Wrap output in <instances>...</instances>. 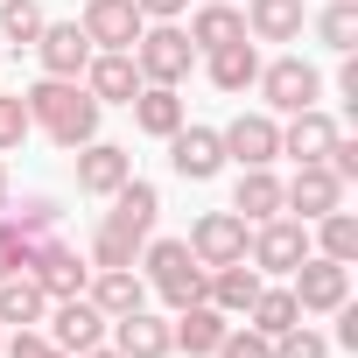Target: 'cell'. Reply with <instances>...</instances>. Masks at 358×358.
Instances as JSON below:
<instances>
[{"label": "cell", "instance_id": "1", "mask_svg": "<svg viewBox=\"0 0 358 358\" xmlns=\"http://www.w3.org/2000/svg\"><path fill=\"white\" fill-rule=\"evenodd\" d=\"M155 211H162V197H155V183H141V176H127V183L113 190V211L92 225V267H134L141 260V246L155 239Z\"/></svg>", "mask_w": 358, "mask_h": 358}, {"label": "cell", "instance_id": "2", "mask_svg": "<svg viewBox=\"0 0 358 358\" xmlns=\"http://www.w3.org/2000/svg\"><path fill=\"white\" fill-rule=\"evenodd\" d=\"M22 106H29V127H43L57 148H85V141H99V99L78 85V78H36L29 92H22Z\"/></svg>", "mask_w": 358, "mask_h": 358}, {"label": "cell", "instance_id": "3", "mask_svg": "<svg viewBox=\"0 0 358 358\" xmlns=\"http://www.w3.org/2000/svg\"><path fill=\"white\" fill-rule=\"evenodd\" d=\"M204 260L183 246V239H148L141 246V281L169 302V309H190V302H204Z\"/></svg>", "mask_w": 358, "mask_h": 358}, {"label": "cell", "instance_id": "4", "mask_svg": "<svg viewBox=\"0 0 358 358\" xmlns=\"http://www.w3.org/2000/svg\"><path fill=\"white\" fill-rule=\"evenodd\" d=\"M127 57H134L141 85H183L197 71V43H190V29H176V22H148Z\"/></svg>", "mask_w": 358, "mask_h": 358}, {"label": "cell", "instance_id": "5", "mask_svg": "<svg viewBox=\"0 0 358 358\" xmlns=\"http://www.w3.org/2000/svg\"><path fill=\"white\" fill-rule=\"evenodd\" d=\"M260 99H267V113H302V106H316L323 99V71L309 64V57H274V64H260Z\"/></svg>", "mask_w": 358, "mask_h": 358}, {"label": "cell", "instance_id": "6", "mask_svg": "<svg viewBox=\"0 0 358 358\" xmlns=\"http://www.w3.org/2000/svg\"><path fill=\"white\" fill-rule=\"evenodd\" d=\"M246 260L260 267V274H295L302 260H309V225L302 218H260L253 225V239H246Z\"/></svg>", "mask_w": 358, "mask_h": 358}, {"label": "cell", "instance_id": "7", "mask_svg": "<svg viewBox=\"0 0 358 358\" xmlns=\"http://www.w3.org/2000/svg\"><path fill=\"white\" fill-rule=\"evenodd\" d=\"M29 274H36V288L50 295V302H64V295H85V281H92V260L71 246V239H36L29 246Z\"/></svg>", "mask_w": 358, "mask_h": 358}, {"label": "cell", "instance_id": "8", "mask_svg": "<svg viewBox=\"0 0 358 358\" xmlns=\"http://www.w3.org/2000/svg\"><path fill=\"white\" fill-rule=\"evenodd\" d=\"M288 295L302 302V316H330V309H344V302H351V267H344V260L309 253V260L288 274Z\"/></svg>", "mask_w": 358, "mask_h": 358}, {"label": "cell", "instance_id": "9", "mask_svg": "<svg viewBox=\"0 0 358 358\" xmlns=\"http://www.w3.org/2000/svg\"><path fill=\"white\" fill-rule=\"evenodd\" d=\"M218 141H225V162H239V169H274L281 162V120L274 113H239L232 127H218Z\"/></svg>", "mask_w": 358, "mask_h": 358}, {"label": "cell", "instance_id": "10", "mask_svg": "<svg viewBox=\"0 0 358 358\" xmlns=\"http://www.w3.org/2000/svg\"><path fill=\"white\" fill-rule=\"evenodd\" d=\"M43 323H50V344L78 358V351L106 344V323H113V316H106L92 295H64V302H50V316H43Z\"/></svg>", "mask_w": 358, "mask_h": 358}, {"label": "cell", "instance_id": "11", "mask_svg": "<svg viewBox=\"0 0 358 358\" xmlns=\"http://www.w3.org/2000/svg\"><path fill=\"white\" fill-rule=\"evenodd\" d=\"M344 204V183L323 169V162H295V176L281 183V211L288 218H302V225H316L323 211H337Z\"/></svg>", "mask_w": 358, "mask_h": 358}, {"label": "cell", "instance_id": "12", "mask_svg": "<svg viewBox=\"0 0 358 358\" xmlns=\"http://www.w3.org/2000/svg\"><path fill=\"white\" fill-rule=\"evenodd\" d=\"M246 239H253V225L225 204V211H204V218L190 225V239H183V246H190L204 267H225V260H246Z\"/></svg>", "mask_w": 358, "mask_h": 358}, {"label": "cell", "instance_id": "13", "mask_svg": "<svg viewBox=\"0 0 358 358\" xmlns=\"http://www.w3.org/2000/svg\"><path fill=\"white\" fill-rule=\"evenodd\" d=\"M71 169H78V197H113L134 176V155L120 141H85V148H71Z\"/></svg>", "mask_w": 358, "mask_h": 358}, {"label": "cell", "instance_id": "14", "mask_svg": "<svg viewBox=\"0 0 358 358\" xmlns=\"http://www.w3.org/2000/svg\"><path fill=\"white\" fill-rule=\"evenodd\" d=\"M78 29H85V43H92V50H134V43H141V29H148V15L134 8V0H85Z\"/></svg>", "mask_w": 358, "mask_h": 358}, {"label": "cell", "instance_id": "15", "mask_svg": "<svg viewBox=\"0 0 358 358\" xmlns=\"http://www.w3.org/2000/svg\"><path fill=\"white\" fill-rule=\"evenodd\" d=\"M169 169L183 176V183H211V176L225 169V141H218V127H176L169 134Z\"/></svg>", "mask_w": 358, "mask_h": 358}, {"label": "cell", "instance_id": "16", "mask_svg": "<svg viewBox=\"0 0 358 358\" xmlns=\"http://www.w3.org/2000/svg\"><path fill=\"white\" fill-rule=\"evenodd\" d=\"M36 64H43V78H85V64H92L85 29H78V22H43V36H36Z\"/></svg>", "mask_w": 358, "mask_h": 358}, {"label": "cell", "instance_id": "17", "mask_svg": "<svg viewBox=\"0 0 358 358\" xmlns=\"http://www.w3.org/2000/svg\"><path fill=\"white\" fill-rule=\"evenodd\" d=\"M99 106H134V92H141V71H134V57L127 50H92V64H85V78H78Z\"/></svg>", "mask_w": 358, "mask_h": 358}, {"label": "cell", "instance_id": "18", "mask_svg": "<svg viewBox=\"0 0 358 358\" xmlns=\"http://www.w3.org/2000/svg\"><path fill=\"white\" fill-rule=\"evenodd\" d=\"M106 330H113V351H120V358H169V351H176V337H169V316H155V309L113 316Z\"/></svg>", "mask_w": 358, "mask_h": 358}, {"label": "cell", "instance_id": "19", "mask_svg": "<svg viewBox=\"0 0 358 358\" xmlns=\"http://www.w3.org/2000/svg\"><path fill=\"white\" fill-rule=\"evenodd\" d=\"M337 134H344V127H337L323 106H302V113H288V127H281V155H288V162H323Z\"/></svg>", "mask_w": 358, "mask_h": 358}, {"label": "cell", "instance_id": "20", "mask_svg": "<svg viewBox=\"0 0 358 358\" xmlns=\"http://www.w3.org/2000/svg\"><path fill=\"white\" fill-rule=\"evenodd\" d=\"M260 288H267V281H260V267H253V260H225V267H211V274H204V302H211V309H225V316H246Z\"/></svg>", "mask_w": 358, "mask_h": 358}, {"label": "cell", "instance_id": "21", "mask_svg": "<svg viewBox=\"0 0 358 358\" xmlns=\"http://www.w3.org/2000/svg\"><path fill=\"white\" fill-rule=\"evenodd\" d=\"M127 113H134V127H141L148 141H169L176 127L190 120V106H183V92H176V85H141Z\"/></svg>", "mask_w": 358, "mask_h": 358}, {"label": "cell", "instance_id": "22", "mask_svg": "<svg viewBox=\"0 0 358 358\" xmlns=\"http://www.w3.org/2000/svg\"><path fill=\"white\" fill-rule=\"evenodd\" d=\"M309 8L302 0H246V36L253 43H302Z\"/></svg>", "mask_w": 358, "mask_h": 358}, {"label": "cell", "instance_id": "23", "mask_svg": "<svg viewBox=\"0 0 358 358\" xmlns=\"http://www.w3.org/2000/svg\"><path fill=\"white\" fill-rule=\"evenodd\" d=\"M225 309H211V302H190V309H176L169 316V337H176V351H190V358H211L218 351V337H225Z\"/></svg>", "mask_w": 358, "mask_h": 358}, {"label": "cell", "instance_id": "24", "mask_svg": "<svg viewBox=\"0 0 358 358\" xmlns=\"http://www.w3.org/2000/svg\"><path fill=\"white\" fill-rule=\"evenodd\" d=\"M85 295H92L106 316H134V309H148V281H141L134 267H92Z\"/></svg>", "mask_w": 358, "mask_h": 358}, {"label": "cell", "instance_id": "25", "mask_svg": "<svg viewBox=\"0 0 358 358\" xmlns=\"http://www.w3.org/2000/svg\"><path fill=\"white\" fill-rule=\"evenodd\" d=\"M190 43H197V57H204V50H225V43H246V15L232 8V0H197Z\"/></svg>", "mask_w": 358, "mask_h": 358}, {"label": "cell", "instance_id": "26", "mask_svg": "<svg viewBox=\"0 0 358 358\" xmlns=\"http://www.w3.org/2000/svg\"><path fill=\"white\" fill-rule=\"evenodd\" d=\"M232 211H239L246 225L281 218V176H274V169H239V183H232Z\"/></svg>", "mask_w": 358, "mask_h": 358}, {"label": "cell", "instance_id": "27", "mask_svg": "<svg viewBox=\"0 0 358 358\" xmlns=\"http://www.w3.org/2000/svg\"><path fill=\"white\" fill-rule=\"evenodd\" d=\"M204 71H211V85H218V92H232V99H239V92L260 78V50H253V36H246V43H225V50H204Z\"/></svg>", "mask_w": 358, "mask_h": 358}, {"label": "cell", "instance_id": "28", "mask_svg": "<svg viewBox=\"0 0 358 358\" xmlns=\"http://www.w3.org/2000/svg\"><path fill=\"white\" fill-rule=\"evenodd\" d=\"M309 253H323V260H344V267H351V260H358V218H351L344 204H337V211H323V218L309 225Z\"/></svg>", "mask_w": 358, "mask_h": 358}, {"label": "cell", "instance_id": "29", "mask_svg": "<svg viewBox=\"0 0 358 358\" xmlns=\"http://www.w3.org/2000/svg\"><path fill=\"white\" fill-rule=\"evenodd\" d=\"M43 316H50V295L36 288V274H29V267L0 281V323H15V330H22V323H43Z\"/></svg>", "mask_w": 358, "mask_h": 358}, {"label": "cell", "instance_id": "30", "mask_svg": "<svg viewBox=\"0 0 358 358\" xmlns=\"http://www.w3.org/2000/svg\"><path fill=\"white\" fill-rule=\"evenodd\" d=\"M246 323H253L260 337H281V330H295V323H302V302H295L288 288H260V295H253V309H246Z\"/></svg>", "mask_w": 358, "mask_h": 358}, {"label": "cell", "instance_id": "31", "mask_svg": "<svg viewBox=\"0 0 358 358\" xmlns=\"http://www.w3.org/2000/svg\"><path fill=\"white\" fill-rule=\"evenodd\" d=\"M43 0H0V36H8L15 43V57L22 50H36V36H43Z\"/></svg>", "mask_w": 358, "mask_h": 358}, {"label": "cell", "instance_id": "32", "mask_svg": "<svg viewBox=\"0 0 358 358\" xmlns=\"http://www.w3.org/2000/svg\"><path fill=\"white\" fill-rule=\"evenodd\" d=\"M316 43H323V50H337V57H351V50H358V8H351V0H330V8L316 15Z\"/></svg>", "mask_w": 358, "mask_h": 358}, {"label": "cell", "instance_id": "33", "mask_svg": "<svg viewBox=\"0 0 358 358\" xmlns=\"http://www.w3.org/2000/svg\"><path fill=\"white\" fill-rule=\"evenodd\" d=\"M8 225H15V232L36 246V239H50V232L64 225V204H57V197H29L22 211H8Z\"/></svg>", "mask_w": 358, "mask_h": 358}, {"label": "cell", "instance_id": "34", "mask_svg": "<svg viewBox=\"0 0 358 358\" xmlns=\"http://www.w3.org/2000/svg\"><path fill=\"white\" fill-rule=\"evenodd\" d=\"M211 358H274V337H260L253 323H225V337H218Z\"/></svg>", "mask_w": 358, "mask_h": 358}, {"label": "cell", "instance_id": "35", "mask_svg": "<svg viewBox=\"0 0 358 358\" xmlns=\"http://www.w3.org/2000/svg\"><path fill=\"white\" fill-rule=\"evenodd\" d=\"M274 358H330V337H323V330H309V323H295V330H281V337H274Z\"/></svg>", "mask_w": 358, "mask_h": 358}, {"label": "cell", "instance_id": "36", "mask_svg": "<svg viewBox=\"0 0 358 358\" xmlns=\"http://www.w3.org/2000/svg\"><path fill=\"white\" fill-rule=\"evenodd\" d=\"M22 141H29V106L0 92V155H8V148H22Z\"/></svg>", "mask_w": 358, "mask_h": 358}, {"label": "cell", "instance_id": "37", "mask_svg": "<svg viewBox=\"0 0 358 358\" xmlns=\"http://www.w3.org/2000/svg\"><path fill=\"white\" fill-rule=\"evenodd\" d=\"M29 267V239L8 225V218H0V281H8V274H22Z\"/></svg>", "mask_w": 358, "mask_h": 358}, {"label": "cell", "instance_id": "38", "mask_svg": "<svg viewBox=\"0 0 358 358\" xmlns=\"http://www.w3.org/2000/svg\"><path fill=\"white\" fill-rule=\"evenodd\" d=\"M134 8H141L148 22H176V15H183V8H190V0H134Z\"/></svg>", "mask_w": 358, "mask_h": 358}, {"label": "cell", "instance_id": "39", "mask_svg": "<svg viewBox=\"0 0 358 358\" xmlns=\"http://www.w3.org/2000/svg\"><path fill=\"white\" fill-rule=\"evenodd\" d=\"M330 316H337V344H344V351H358V309L344 302V309H330Z\"/></svg>", "mask_w": 358, "mask_h": 358}, {"label": "cell", "instance_id": "40", "mask_svg": "<svg viewBox=\"0 0 358 358\" xmlns=\"http://www.w3.org/2000/svg\"><path fill=\"white\" fill-rule=\"evenodd\" d=\"M337 92L358 106V57H344V64H337Z\"/></svg>", "mask_w": 358, "mask_h": 358}, {"label": "cell", "instance_id": "41", "mask_svg": "<svg viewBox=\"0 0 358 358\" xmlns=\"http://www.w3.org/2000/svg\"><path fill=\"white\" fill-rule=\"evenodd\" d=\"M8 197H15V183H8V162H0V211H8Z\"/></svg>", "mask_w": 358, "mask_h": 358}, {"label": "cell", "instance_id": "42", "mask_svg": "<svg viewBox=\"0 0 358 358\" xmlns=\"http://www.w3.org/2000/svg\"><path fill=\"white\" fill-rule=\"evenodd\" d=\"M78 358H120V351H113V344H92V351H78Z\"/></svg>", "mask_w": 358, "mask_h": 358}, {"label": "cell", "instance_id": "43", "mask_svg": "<svg viewBox=\"0 0 358 358\" xmlns=\"http://www.w3.org/2000/svg\"><path fill=\"white\" fill-rule=\"evenodd\" d=\"M43 358H71V351H57V344H50V351H43Z\"/></svg>", "mask_w": 358, "mask_h": 358}, {"label": "cell", "instance_id": "44", "mask_svg": "<svg viewBox=\"0 0 358 358\" xmlns=\"http://www.w3.org/2000/svg\"><path fill=\"white\" fill-rule=\"evenodd\" d=\"M0 337H8V330H0Z\"/></svg>", "mask_w": 358, "mask_h": 358}]
</instances>
